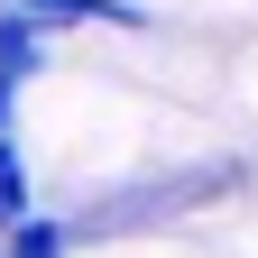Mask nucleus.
Wrapping results in <instances>:
<instances>
[{
    "label": "nucleus",
    "mask_w": 258,
    "mask_h": 258,
    "mask_svg": "<svg viewBox=\"0 0 258 258\" xmlns=\"http://www.w3.org/2000/svg\"><path fill=\"white\" fill-rule=\"evenodd\" d=\"M28 212H37L28 203V157H19V139H0V240H10Z\"/></svg>",
    "instance_id": "obj_1"
},
{
    "label": "nucleus",
    "mask_w": 258,
    "mask_h": 258,
    "mask_svg": "<svg viewBox=\"0 0 258 258\" xmlns=\"http://www.w3.org/2000/svg\"><path fill=\"white\" fill-rule=\"evenodd\" d=\"M0 10H19V19H28V10H37V0H0Z\"/></svg>",
    "instance_id": "obj_3"
},
{
    "label": "nucleus",
    "mask_w": 258,
    "mask_h": 258,
    "mask_svg": "<svg viewBox=\"0 0 258 258\" xmlns=\"http://www.w3.org/2000/svg\"><path fill=\"white\" fill-rule=\"evenodd\" d=\"M221 92H231L240 111H258V28H249L240 46H231V64H221Z\"/></svg>",
    "instance_id": "obj_2"
}]
</instances>
